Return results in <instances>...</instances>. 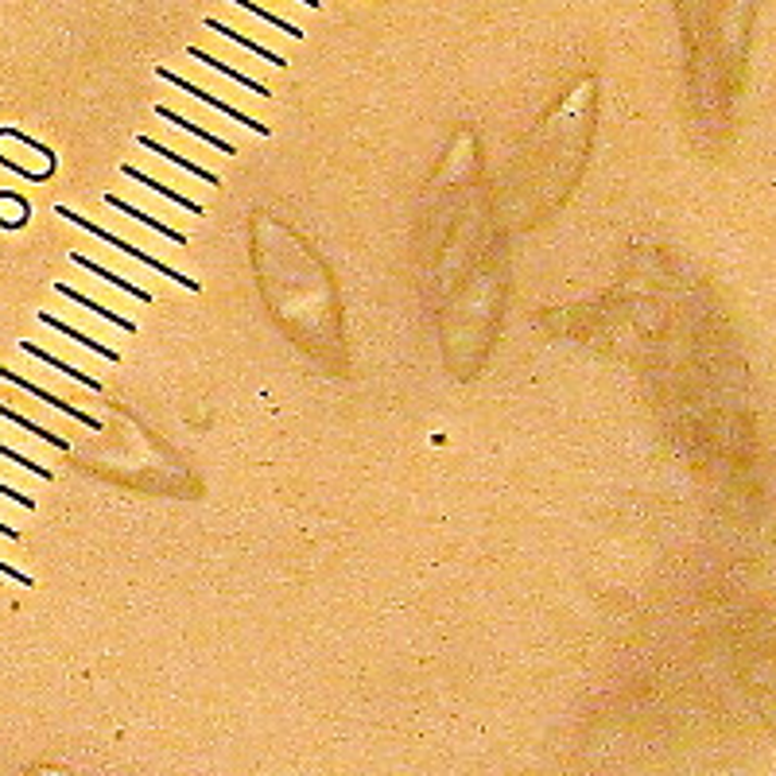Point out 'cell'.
I'll use <instances>...</instances> for the list:
<instances>
[{
	"mask_svg": "<svg viewBox=\"0 0 776 776\" xmlns=\"http://www.w3.org/2000/svg\"><path fill=\"white\" fill-rule=\"evenodd\" d=\"M54 214L59 218H66V222H74V225H82L86 233H94V237H101L106 245H113V249H121L125 257H133V260H140L144 268H156L160 276H168V280H175L178 287H187V292H198V280H187V276H178L175 268L171 264H163V260H156L152 252H144V249H136V245H128V242H121L116 233H109V230H101V225H94L89 218H82V214H74V210H66V206H54Z\"/></svg>",
	"mask_w": 776,
	"mask_h": 776,
	"instance_id": "obj_1",
	"label": "cell"
},
{
	"mask_svg": "<svg viewBox=\"0 0 776 776\" xmlns=\"http://www.w3.org/2000/svg\"><path fill=\"white\" fill-rule=\"evenodd\" d=\"M156 78H163V82H171V86L175 89H187V94H195L198 101H206V106L210 109H218V113H225L230 116V121H237V125H245V128H252V133H260L264 136L268 133V125H260V121H252L249 113H242V109H233V106H225L222 98H214V94H206V89H198V86H190L187 78H178V74H171L168 66H160V71H156Z\"/></svg>",
	"mask_w": 776,
	"mask_h": 776,
	"instance_id": "obj_2",
	"label": "cell"
},
{
	"mask_svg": "<svg viewBox=\"0 0 776 776\" xmlns=\"http://www.w3.org/2000/svg\"><path fill=\"white\" fill-rule=\"evenodd\" d=\"M0 381H9V384H16V389H24V393H32L36 401H44V404H51V408H59V411H66L71 420H78V423H86V428H94L98 431L101 428V420H94V416H86V411H78L74 404H66V401H59L54 393H47L44 384H36V381H27V377H20V373H12L9 366H0Z\"/></svg>",
	"mask_w": 776,
	"mask_h": 776,
	"instance_id": "obj_3",
	"label": "cell"
},
{
	"mask_svg": "<svg viewBox=\"0 0 776 776\" xmlns=\"http://www.w3.org/2000/svg\"><path fill=\"white\" fill-rule=\"evenodd\" d=\"M20 349L24 354H32V357H39L44 366H51V369H59V373H66V377H74V381L82 384V389H89V393H101V381H94L89 373H82V369H74V366H66L63 357H54V354H47V349H39L36 342H20Z\"/></svg>",
	"mask_w": 776,
	"mask_h": 776,
	"instance_id": "obj_4",
	"label": "cell"
},
{
	"mask_svg": "<svg viewBox=\"0 0 776 776\" xmlns=\"http://www.w3.org/2000/svg\"><path fill=\"white\" fill-rule=\"evenodd\" d=\"M54 292L59 295H66V299H74L78 307H86V311H94V315H101L106 322H113V327H121V331H128V334H136V322L128 319V315H116V311H109V307H101V304H94L86 292H74V287H66V284H54Z\"/></svg>",
	"mask_w": 776,
	"mask_h": 776,
	"instance_id": "obj_5",
	"label": "cell"
},
{
	"mask_svg": "<svg viewBox=\"0 0 776 776\" xmlns=\"http://www.w3.org/2000/svg\"><path fill=\"white\" fill-rule=\"evenodd\" d=\"M39 322H44V327H51V331L66 334V338H74V342H78V346H86V349H94V354H101V357H106V361H121V354H116V349H109V346H101V342L86 338V334H82V331H74L71 322L54 319L51 311H39Z\"/></svg>",
	"mask_w": 776,
	"mask_h": 776,
	"instance_id": "obj_6",
	"label": "cell"
},
{
	"mask_svg": "<svg viewBox=\"0 0 776 776\" xmlns=\"http://www.w3.org/2000/svg\"><path fill=\"white\" fill-rule=\"evenodd\" d=\"M156 113H160V116H163V121H171V125H175V128H183V133L198 136V140H202V144H214L218 152H225V156H233V152H237V148H233V144H230V140H222V136H214V133H206V128L190 125L187 116H178V113H175V109H168V106H156Z\"/></svg>",
	"mask_w": 776,
	"mask_h": 776,
	"instance_id": "obj_7",
	"label": "cell"
},
{
	"mask_svg": "<svg viewBox=\"0 0 776 776\" xmlns=\"http://www.w3.org/2000/svg\"><path fill=\"white\" fill-rule=\"evenodd\" d=\"M71 264H78V268H89L94 276H101V280H109L113 287H121V292H128L133 299H140V304H152V292H144V287H136V284H128V280H121V276H113L109 268H101L98 260H89V257H82V252H71Z\"/></svg>",
	"mask_w": 776,
	"mask_h": 776,
	"instance_id": "obj_8",
	"label": "cell"
},
{
	"mask_svg": "<svg viewBox=\"0 0 776 776\" xmlns=\"http://www.w3.org/2000/svg\"><path fill=\"white\" fill-rule=\"evenodd\" d=\"M121 171H125V175H128V178H136V183H144V187H148V190H156V195L171 198V202H175V206H183V210H190V214H202V206H198V202H195V198H187V195H178V190H175V187H163V183H156V178H148V175H144V171H140V168H133V163H125V168H121Z\"/></svg>",
	"mask_w": 776,
	"mask_h": 776,
	"instance_id": "obj_9",
	"label": "cell"
},
{
	"mask_svg": "<svg viewBox=\"0 0 776 776\" xmlns=\"http://www.w3.org/2000/svg\"><path fill=\"white\" fill-rule=\"evenodd\" d=\"M106 206H113V210H121V214H128V218H136V222H144V225H152L156 233H163L168 242H175V245H187V233H178V230H168L163 222H156V218H148L144 210H136L133 202H125V198H116V195H106Z\"/></svg>",
	"mask_w": 776,
	"mask_h": 776,
	"instance_id": "obj_10",
	"label": "cell"
},
{
	"mask_svg": "<svg viewBox=\"0 0 776 776\" xmlns=\"http://www.w3.org/2000/svg\"><path fill=\"white\" fill-rule=\"evenodd\" d=\"M136 144H140V148H148V152H160L163 156V160H171V163H175V168H183V171H190V175H198V178H206V183H210V187H218V183H222V178H218L214 175V171H210V168H198V163H190V160H183V156H175V152H171V148H160V144H156L152 140V136H136Z\"/></svg>",
	"mask_w": 776,
	"mask_h": 776,
	"instance_id": "obj_11",
	"label": "cell"
},
{
	"mask_svg": "<svg viewBox=\"0 0 776 776\" xmlns=\"http://www.w3.org/2000/svg\"><path fill=\"white\" fill-rule=\"evenodd\" d=\"M206 27H210V32H218V36L233 39V44H237V47H245V51H252V54H260V59H268V63H272V66H284V59H280L276 51H268V47H260L257 39H249V36H237V32H233V27L218 24V20H210V16H206Z\"/></svg>",
	"mask_w": 776,
	"mask_h": 776,
	"instance_id": "obj_12",
	"label": "cell"
},
{
	"mask_svg": "<svg viewBox=\"0 0 776 776\" xmlns=\"http://www.w3.org/2000/svg\"><path fill=\"white\" fill-rule=\"evenodd\" d=\"M187 54H190V59H198V63H206V66H214V71H222L230 82H242V86H249L252 94H260V98H268V86H260V82H257V78H249V74L233 71V66H225V63H218V59H210V54H206L202 47H187Z\"/></svg>",
	"mask_w": 776,
	"mask_h": 776,
	"instance_id": "obj_13",
	"label": "cell"
},
{
	"mask_svg": "<svg viewBox=\"0 0 776 776\" xmlns=\"http://www.w3.org/2000/svg\"><path fill=\"white\" fill-rule=\"evenodd\" d=\"M0 416H4V420H12V423H16V428H24V431H32V435H39V439H44V443H51L54 451H71V443H66V439H59V435H54V431L39 428L36 420H27V416H20V411L4 408V404H0Z\"/></svg>",
	"mask_w": 776,
	"mask_h": 776,
	"instance_id": "obj_14",
	"label": "cell"
},
{
	"mask_svg": "<svg viewBox=\"0 0 776 776\" xmlns=\"http://www.w3.org/2000/svg\"><path fill=\"white\" fill-rule=\"evenodd\" d=\"M233 4H242L245 12H252V16H260V20H268V24H276L280 32H287V36H295V39H304V32H299V27L295 24H287L284 16H272V12H264V9H257V4H252V0H233Z\"/></svg>",
	"mask_w": 776,
	"mask_h": 776,
	"instance_id": "obj_15",
	"label": "cell"
},
{
	"mask_svg": "<svg viewBox=\"0 0 776 776\" xmlns=\"http://www.w3.org/2000/svg\"><path fill=\"white\" fill-rule=\"evenodd\" d=\"M0 458H9V463L24 466V470L39 473V478H44V482H51V470H47V466H39V463H32V458H27V455H20L16 446H9V443H0Z\"/></svg>",
	"mask_w": 776,
	"mask_h": 776,
	"instance_id": "obj_16",
	"label": "cell"
},
{
	"mask_svg": "<svg viewBox=\"0 0 776 776\" xmlns=\"http://www.w3.org/2000/svg\"><path fill=\"white\" fill-rule=\"evenodd\" d=\"M0 497H9V501H16L20 509H36V501L27 497V493H20V490H12L9 482H0Z\"/></svg>",
	"mask_w": 776,
	"mask_h": 776,
	"instance_id": "obj_17",
	"label": "cell"
},
{
	"mask_svg": "<svg viewBox=\"0 0 776 776\" xmlns=\"http://www.w3.org/2000/svg\"><path fill=\"white\" fill-rule=\"evenodd\" d=\"M0 535H9V540H20V532L12 525H4V520H0Z\"/></svg>",
	"mask_w": 776,
	"mask_h": 776,
	"instance_id": "obj_18",
	"label": "cell"
},
{
	"mask_svg": "<svg viewBox=\"0 0 776 776\" xmlns=\"http://www.w3.org/2000/svg\"><path fill=\"white\" fill-rule=\"evenodd\" d=\"M299 4H307V9H319V0H299Z\"/></svg>",
	"mask_w": 776,
	"mask_h": 776,
	"instance_id": "obj_19",
	"label": "cell"
}]
</instances>
